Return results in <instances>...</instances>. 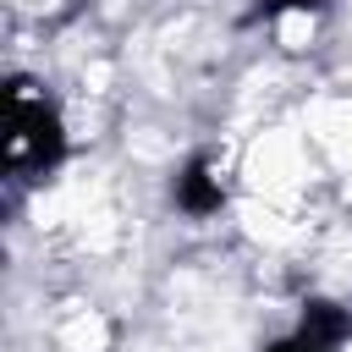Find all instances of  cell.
Wrapping results in <instances>:
<instances>
[{
	"instance_id": "cell-3",
	"label": "cell",
	"mask_w": 352,
	"mask_h": 352,
	"mask_svg": "<svg viewBox=\"0 0 352 352\" xmlns=\"http://www.w3.org/2000/svg\"><path fill=\"white\" fill-rule=\"evenodd\" d=\"M314 38H319V6L314 0H275V44L308 50Z\"/></svg>"
},
{
	"instance_id": "cell-2",
	"label": "cell",
	"mask_w": 352,
	"mask_h": 352,
	"mask_svg": "<svg viewBox=\"0 0 352 352\" xmlns=\"http://www.w3.org/2000/svg\"><path fill=\"white\" fill-rule=\"evenodd\" d=\"M248 176H253V187H264V192L297 187V176H302V148H297V138H292V132H264V138L253 143V154H248Z\"/></svg>"
},
{
	"instance_id": "cell-4",
	"label": "cell",
	"mask_w": 352,
	"mask_h": 352,
	"mask_svg": "<svg viewBox=\"0 0 352 352\" xmlns=\"http://www.w3.org/2000/svg\"><path fill=\"white\" fill-rule=\"evenodd\" d=\"M11 11H16V16H38V22H44V16L66 11V0H11Z\"/></svg>"
},
{
	"instance_id": "cell-1",
	"label": "cell",
	"mask_w": 352,
	"mask_h": 352,
	"mask_svg": "<svg viewBox=\"0 0 352 352\" xmlns=\"http://www.w3.org/2000/svg\"><path fill=\"white\" fill-rule=\"evenodd\" d=\"M0 148H6V170H11V176H33V170H44V165L55 160V148H60V121H55L44 88L11 82Z\"/></svg>"
}]
</instances>
